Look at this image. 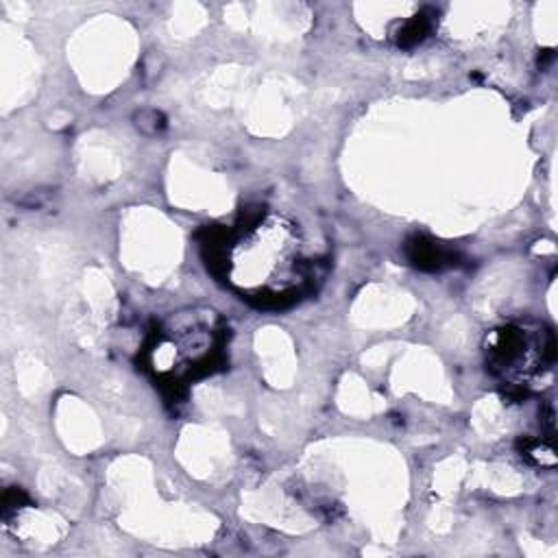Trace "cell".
<instances>
[{"mask_svg":"<svg viewBox=\"0 0 558 558\" xmlns=\"http://www.w3.org/2000/svg\"><path fill=\"white\" fill-rule=\"evenodd\" d=\"M303 240L281 214H264L242 229L225 253L229 281L251 294H281L301 281Z\"/></svg>","mask_w":558,"mask_h":558,"instance_id":"6da1fadb","label":"cell"},{"mask_svg":"<svg viewBox=\"0 0 558 558\" xmlns=\"http://www.w3.org/2000/svg\"><path fill=\"white\" fill-rule=\"evenodd\" d=\"M214 347V331L201 316H183V323H170L150 349L153 368L159 375H179L203 364Z\"/></svg>","mask_w":558,"mask_h":558,"instance_id":"7a4b0ae2","label":"cell"}]
</instances>
